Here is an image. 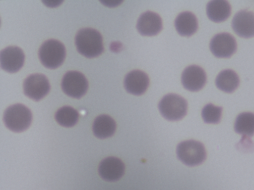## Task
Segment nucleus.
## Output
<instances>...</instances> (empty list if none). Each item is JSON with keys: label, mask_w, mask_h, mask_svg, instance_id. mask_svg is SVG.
<instances>
[{"label": "nucleus", "mask_w": 254, "mask_h": 190, "mask_svg": "<svg viewBox=\"0 0 254 190\" xmlns=\"http://www.w3.org/2000/svg\"><path fill=\"white\" fill-rule=\"evenodd\" d=\"M1 68L9 73L18 71L23 66L25 56L23 50L16 46H9L0 52Z\"/></svg>", "instance_id": "9"}, {"label": "nucleus", "mask_w": 254, "mask_h": 190, "mask_svg": "<svg viewBox=\"0 0 254 190\" xmlns=\"http://www.w3.org/2000/svg\"><path fill=\"white\" fill-rule=\"evenodd\" d=\"M125 166L119 158L113 156L103 159L100 163L98 171L101 178L108 182H115L125 173Z\"/></svg>", "instance_id": "10"}, {"label": "nucleus", "mask_w": 254, "mask_h": 190, "mask_svg": "<svg viewBox=\"0 0 254 190\" xmlns=\"http://www.w3.org/2000/svg\"><path fill=\"white\" fill-rule=\"evenodd\" d=\"M78 116V113L73 108L65 106L57 111L55 119L60 125L65 127H70L77 123Z\"/></svg>", "instance_id": "20"}, {"label": "nucleus", "mask_w": 254, "mask_h": 190, "mask_svg": "<svg viewBox=\"0 0 254 190\" xmlns=\"http://www.w3.org/2000/svg\"><path fill=\"white\" fill-rule=\"evenodd\" d=\"M215 84L220 90L230 93L234 92L238 87L239 78L234 71L230 69L225 70L218 75Z\"/></svg>", "instance_id": "18"}, {"label": "nucleus", "mask_w": 254, "mask_h": 190, "mask_svg": "<svg viewBox=\"0 0 254 190\" xmlns=\"http://www.w3.org/2000/svg\"><path fill=\"white\" fill-rule=\"evenodd\" d=\"M175 26L180 35L189 37L196 31L198 24L195 16L191 12L186 11L178 15L175 21Z\"/></svg>", "instance_id": "15"}, {"label": "nucleus", "mask_w": 254, "mask_h": 190, "mask_svg": "<svg viewBox=\"0 0 254 190\" xmlns=\"http://www.w3.org/2000/svg\"><path fill=\"white\" fill-rule=\"evenodd\" d=\"M149 83L147 75L140 70H133L128 73L124 80L126 91L131 94L139 95L146 91Z\"/></svg>", "instance_id": "14"}, {"label": "nucleus", "mask_w": 254, "mask_h": 190, "mask_svg": "<svg viewBox=\"0 0 254 190\" xmlns=\"http://www.w3.org/2000/svg\"><path fill=\"white\" fill-rule=\"evenodd\" d=\"M210 49L217 57H229L236 51L237 43L235 38L230 34L220 33L211 39Z\"/></svg>", "instance_id": "8"}, {"label": "nucleus", "mask_w": 254, "mask_h": 190, "mask_svg": "<svg viewBox=\"0 0 254 190\" xmlns=\"http://www.w3.org/2000/svg\"><path fill=\"white\" fill-rule=\"evenodd\" d=\"M50 85L47 77L42 74H33L23 83L25 95L35 101H39L49 93Z\"/></svg>", "instance_id": "7"}, {"label": "nucleus", "mask_w": 254, "mask_h": 190, "mask_svg": "<svg viewBox=\"0 0 254 190\" xmlns=\"http://www.w3.org/2000/svg\"><path fill=\"white\" fill-rule=\"evenodd\" d=\"M222 108L211 103L206 105L202 109L201 116L204 122L217 124L221 119Z\"/></svg>", "instance_id": "21"}, {"label": "nucleus", "mask_w": 254, "mask_h": 190, "mask_svg": "<svg viewBox=\"0 0 254 190\" xmlns=\"http://www.w3.org/2000/svg\"><path fill=\"white\" fill-rule=\"evenodd\" d=\"M234 129L236 133L246 137H252L254 134V114L243 112L237 117Z\"/></svg>", "instance_id": "19"}, {"label": "nucleus", "mask_w": 254, "mask_h": 190, "mask_svg": "<svg viewBox=\"0 0 254 190\" xmlns=\"http://www.w3.org/2000/svg\"><path fill=\"white\" fill-rule=\"evenodd\" d=\"M32 118L30 110L22 104H16L8 107L3 116L6 127L17 133L28 129L31 124Z\"/></svg>", "instance_id": "2"}, {"label": "nucleus", "mask_w": 254, "mask_h": 190, "mask_svg": "<svg viewBox=\"0 0 254 190\" xmlns=\"http://www.w3.org/2000/svg\"><path fill=\"white\" fill-rule=\"evenodd\" d=\"M161 115L169 121H178L187 114L188 103L183 97L175 94L165 95L158 104Z\"/></svg>", "instance_id": "5"}, {"label": "nucleus", "mask_w": 254, "mask_h": 190, "mask_svg": "<svg viewBox=\"0 0 254 190\" xmlns=\"http://www.w3.org/2000/svg\"><path fill=\"white\" fill-rule=\"evenodd\" d=\"M181 80L186 89L191 92H196L201 90L205 85L206 76L201 67L197 65H191L184 70Z\"/></svg>", "instance_id": "11"}, {"label": "nucleus", "mask_w": 254, "mask_h": 190, "mask_svg": "<svg viewBox=\"0 0 254 190\" xmlns=\"http://www.w3.org/2000/svg\"><path fill=\"white\" fill-rule=\"evenodd\" d=\"M75 45L78 51L88 58L96 57L104 50L101 35L92 28L80 30L75 37Z\"/></svg>", "instance_id": "1"}, {"label": "nucleus", "mask_w": 254, "mask_h": 190, "mask_svg": "<svg viewBox=\"0 0 254 190\" xmlns=\"http://www.w3.org/2000/svg\"><path fill=\"white\" fill-rule=\"evenodd\" d=\"M178 158L185 164L194 166L205 160L206 153L203 144L195 140H188L178 144L176 150Z\"/></svg>", "instance_id": "3"}, {"label": "nucleus", "mask_w": 254, "mask_h": 190, "mask_svg": "<svg viewBox=\"0 0 254 190\" xmlns=\"http://www.w3.org/2000/svg\"><path fill=\"white\" fill-rule=\"evenodd\" d=\"M229 3L223 0L210 1L206 6V13L208 18L215 22H220L227 19L231 14Z\"/></svg>", "instance_id": "17"}, {"label": "nucleus", "mask_w": 254, "mask_h": 190, "mask_svg": "<svg viewBox=\"0 0 254 190\" xmlns=\"http://www.w3.org/2000/svg\"><path fill=\"white\" fill-rule=\"evenodd\" d=\"M232 27L239 36L248 38L254 36V13L247 10L237 12L233 18Z\"/></svg>", "instance_id": "12"}, {"label": "nucleus", "mask_w": 254, "mask_h": 190, "mask_svg": "<svg viewBox=\"0 0 254 190\" xmlns=\"http://www.w3.org/2000/svg\"><path fill=\"white\" fill-rule=\"evenodd\" d=\"M62 88L67 95L76 98L82 97L88 89V82L80 72L70 71L64 76L62 81Z\"/></svg>", "instance_id": "6"}, {"label": "nucleus", "mask_w": 254, "mask_h": 190, "mask_svg": "<svg viewBox=\"0 0 254 190\" xmlns=\"http://www.w3.org/2000/svg\"><path fill=\"white\" fill-rule=\"evenodd\" d=\"M39 57L44 66L50 69H55L60 66L64 60L65 47L58 40H47L40 48Z\"/></svg>", "instance_id": "4"}, {"label": "nucleus", "mask_w": 254, "mask_h": 190, "mask_svg": "<svg viewBox=\"0 0 254 190\" xmlns=\"http://www.w3.org/2000/svg\"><path fill=\"white\" fill-rule=\"evenodd\" d=\"M136 27L142 35L154 36L159 33L162 29V20L157 13L147 11L139 17Z\"/></svg>", "instance_id": "13"}, {"label": "nucleus", "mask_w": 254, "mask_h": 190, "mask_svg": "<svg viewBox=\"0 0 254 190\" xmlns=\"http://www.w3.org/2000/svg\"><path fill=\"white\" fill-rule=\"evenodd\" d=\"M116 129L114 120L107 115H101L96 118L93 125L94 135L99 139H105L114 135Z\"/></svg>", "instance_id": "16"}]
</instances>
